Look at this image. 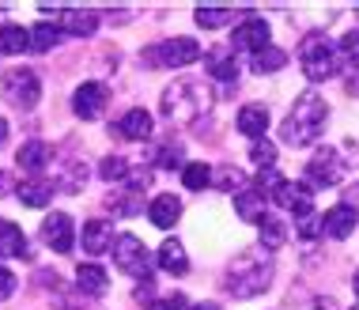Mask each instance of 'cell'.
<instances>
[{
    "label": "cell",
    "instance_id": "6da1fadb",
    "mask_svg": "<svg viewBox=\"0 0 359 310\" xmlns=\"http://www.w3.org/2000/svg\"><path fill=\"white\" fill-rule=\"evenodd\" d=\"M325 121H329L325 99L318 91H303L295 99V106H291V114L284 118V125H280V140L291 144V148H306V144L322 137Z\"/></svg>",
    "mask_w": 359,
    "mask_h": 310
},
{
    "label": "cell",
    "instance_id": "7a4b0ae2",
    "mask_svg": "<svg viewBox=\"0 0 359 310\" xmlns=\"http://www.w3.org/2000/svg\"><path fill=\"white\" fill-rule=\"evenodd\" d=\"M208 106H212V95L205 91V83H197V80H174L167 91H163V114L178 125L197 121Z\"/></svg>",
    "mask_w": 359,
    "mask_h": 310
},
{
    "label": "cell",
    "instance_id": "3957f363",
    "mask_svg": "<svg viewBox=\"0 0 359 310\" xmlns=\"http://www.w3.org/2000/svg\"><path fill=\"white\" fill-rule=\"evenodd\" d=\"M299 65H303L306 80L322 83V80H333L337 76V65H341V46L329 42L325 31H314L299 42Z\"/></svg>",
    "mask_w": 359,
    "mask_h": 310
},
{
    "label": "cell",
    "instance_id": "277c9868",
    "mask_svg": "<svg viewBox=\"0 0 359 310\" xmlns=\"http://www.w3.org/2000/svg\"><path fill=\"white\" fill-rule=\"evenodd\" d=\"M269 280H273V261L261 254H242L235 265L227 269V292L238 299H250L257 292H265Z\"/></svg>",
    "mask_w": 359,
    "mask_h": 310
},
{
    "label": "cell",
    "instance_id": "5b68a950",
    "mask_svg": "<svg viewBox=\"0 0 359 310\" xmlns=\"http://www.w3.org/2000/svg\"><path fill=\"white\" fill-rule=\"evenodd\" d=\"M205 50H201L197 38H170V42H159L148 50V65H163V69H186V65H197Z\"/></svg>",
    "mask_w": 359,
    "mask_h": 310
},
{
    "label": "cell",
    "instance_id": "8992f818",
    "mask_svg": "<svg viewBox=\"0 0 359 310\" xmlns=\"http://www.w3.org/2000/svg\"><path fill=\"white\" fill-rule=\"evenodd\" d=\"M114 261H118V269L129 273V276H144V280L151 276V254L137 235H118L114 238Z\"/></svg>",
    "mask_w": 359,
    "mask_h": 310
},
{
    "label": "cell",
    "instance_id": "52a82bcc",
    "mask_svg": "<svg viewBox=\"0 0 359 310\" xmlns=\"http://www.w3.org/2000/svg\"><path fill=\"white\" fill-rule=\"evenodd\" d=\"M4 99L19 106V110H34L38 99H42V80L31 69H12L4 76Z\"/></svg>",
    "mask_w": 359,
    "mask_h": 310
},
{
    "label": "cell",
    "instance_id": "ba28073f",
    "mask_svg": "<svg viewBox=\"0 0 359 310\" xmlns=\"http://www.w3.org/2000/svg\"><path fill=\"white\" fill-rule=\"evenodd\" d=\"M341 178H344V163H341V151L337 148H318L314 155H310V163H306V182L310 186L329 189Z\"/></svg>",
    "mask_w": 359,
    "mask_h": 310
},
{
    "label": "cell",
    "instance_id": "9c48e42d",
    "mask_svg": "<svg viewBox=\"0 0 359 310\" xmlns=\"http://www.w3.org/2000/svg\"><path fill=\"white\" fill-rule=\"evenodd\" d=\"M42 238L53 254H69L76 246V224H72L69 212H50V216L42 220Z\"/></svg>",
    "mask_w": 359,
    "mask_h": 310
},
{
    "label": "cell",
    "instance_id": "30bf717a",
    "mask_svg": "<svg viewBox=\"0 0 359 310\" xmlns=\"http://www.w3.org/2000/svg\"><path fill=\"white\" fill-rule=\"evenodd\" d=\"M106 99H110L106 83L87 80V83L76 87V95H72V114H76V118H83V121H95L106 110Z\"/></svg>",
    "mask_w": 359,
    "mask_h": 310
},
{
    "label": "cell",
    "instance_id": "8fae6325",
    "mask_svg": "<svg viewBox=\"0 0 359 310\" xmlns=\"http://www.w3.org/2000/svg\"><path fill=\"white\" fill-rule=\"evenodd\" d=\"M269 46V19H242V23L231 31V50H250V53H261Z\"/></svg>",
    "mask_w": 359,
    "mask_h": 310
},
{
    "label": "cell",
    "instance_id": "7c38bea8",
    "mask_svg": "<svg viewBox=\"0 0 359 310\" xmlns=\"http://www.w3.org/2000/svg\"><path fill=\"white\" fill-rule=\"evenodd\" d=\"M269 201H276L280 208L295 212V216H310L314 212V205H310V186H303V182H280V186L269 193Z\"/></svg>",
    "mask_w": 359,
    "mask_h": 310
},
{
    "label": "cell",
    "instance_id": "4fadbf2b",
    "mask_svg": "<svg viewBox=\"0 0 359 310\" xmlns=\"http://www.w3.org/2000/svg\"><path fill=\"white\" fill-rule=\"evenodd\" d=\"M53 193H57V182L42 178V174H31V178H23L15 186L19 205H27V208H46L53 201Z\"/></svg>",
    "mask_w": 359,
    "mask_h": 310
},
{
    "label": "cell",
    "instance_id": "5bb4252c",
    "mask_svg": "<svg viewBox=\"0 0 359 310\" xmlns=\"http://www.w3.org/2000/svg\"><path fill=\"white\" fill-rule=\"evenodd\" d=\"M355 224H359V212H355V205H344V201H341V205H333L322 216V231L329 238H348L355 231Z\"/></svg>",
    "mask_w": 359,
    "mask_h": 310
},
{
    "label": "cell",
    "instance_id": "9a60e30c",
    "mask_svg": "<svg viewBox=\"0 0 359 310\" xmlns=\"http://www.w3.org/2000/svg\"><path fill=\"white\" fill-rule=\"evenodd\" d=\"M57 27H61L65 34H76V38H87L99 31V15L95 12H83V8H57Z\"/></svg>",
    "mask_w": 359,
    "mask_h": 310
},
{
    "label": "cell",
    "instance_id": "2e32d148",
    "mask_svg": "<svg viewBox=\"0 0 359 310\" xmlns=\"http://www.w3.org/2000/svg\"><path fill=\"white\" fill-rule=\"evenodd\" d=\"M80 242L91 257L106 254V250L114 246V224H106V220H87L83 231H80Z\"/></svg>",
    "mask_w": 359,
    "mask_h": 310
},
{
    "label": "cell",
    "instance_id": "e0dca14e",
    "mask_svg": "<svg viewBox=\"0 0 359 310\" xmlns=\"http://www.w3.org/2000/svg\"><path fill=\"white\" fill-rule=\"evenodd\" d=\"M155 261H159V269H163V273H170V276H186V273H189L186 246H182L178 238H167V242H163L159 254H155Z\"/></svg>",
    "mask_w": 359,
    "mask_h": 310
},
{
    "label": "cell",
    "instance_id": "ac0fdd59",
    "mask_svg": "<svg viewBox=\"0 0 359 310\" xmlns=\"http://www.w3.org/2000/svg\"><path fill=\"white\" fill-rule=\"evenodd\" d=\"M235 212L246 220V224H261V220L269 216V197L261 189H242L235 197Z\"/></svg>",
    "mask_w": 359,
    "mask_h": 310
},
{
    "label": "cell",
    "instance_id": "d6986e66",
    "mask_svg": "<svg viewBox=\"0 0 359 310\" xmlns=\"http://www.w3.org/2000/svg\"><path fill=\"white\" fill-rule=\"evenodd\" d=\"M0 257H31V242L12 220H0Z\"/></svg>",
    "mask_w": 359,
    "mask_h": 310
},
{
    "label": "cell",
    "instance_id": "ffe728a7",
    "mask_svg": "<svg viewBox=\"0 0 359 310\" xmlns=\"http://www.w3.org/2000/svg\"><path fill=\"white\" fill-rule=\"evenodd\" d=\"M76 288H80V295H91V299H99L106 288H110V276H106V269L102 265H80L76 269Z\"/></svg>",
    "mask_w": 359,
    "mask_h": 310
},
{
    "label": "cell",
    "instance_id": "44dd1931",
    "mask_svg": "<svg viewBox=\"0 0 359 310\" xmlns=\"http://www.w3.org/2000/svg\"><path fill=\"white\" fill-rule=\"evenodd\" d=\"M114 133H121L125 140H148L151 137V114L148 110H125V118L114 125Z\"/></svg>",
    "mask_w": 359,
    "mask_h": 310
},
{
    "label": "cell",
    "instance_id": "7402d4cb",
    "mask_svg": "<svg viewBox=\"0 0 359 310\" xmlns=\"http://www.w3.org/2000/svg\"><path fill=\"white\" fill-rule=\"evenodd\" d=\"M148 216H151V224L155 227H174L178 224V216H182V201L178 197H170V193H163V197H155L151 205H148Z\"/></svg>",
    "mask_w": 359,
    "mask_h": 310
},
{
    "label": "cell",
    "instance_id": "603a6c76",
    "mask_svg": "<svg viewBox=\"0 0 359 310\" xmlns=\"http://www.w3.org/2000/svg\"><path fill=\"white\" fill-rule=\"evenodd\" d=\"M265 129H269V110L265 106H242L238 110V133L242 137H254V140H261L265 137Z\"/></svg>",
    "mask_w": 359,
    "mask_h": 310
},
{
    "label": "cell",
    "instance_id": "cb8c5ba5",
    "mask_svg": "<svg viewBox=\"0 0 359 310\" xmlns=\"http://www.w3.org/2000/svg\"><path fill=\"white\" fill-rule=\"evenodd\" d=\"M50 159H53V148L46 140H23V148H19V155H15V163L23 170H42Z\"/></svg>",
    "mask_w": 359,
    "mask_h": 310
},
{
    "label": "cell",
    "instance_id": "d4e9b609",
    "mask_svg": "<svg viewBox=\"0 0 359 310\" xmlns=\"http://www.w3.org/2000/svg\"><path fill=\"white\" fill-rule=\"evenodd\" d=\"M31 50V31H23L19 23H0V53H23Z\"/></svg>",
    "mask_w": 359,
    "mask_h": 310
},
{
    "label": "cell",
    "instance_id": "484cf974",
    "mask_svg": "<svg viewBox=\"0 0 359 310\" xmlns=\"http://www.w3.org/2000/svg\"><path fill=\"white\" fill-rule=\"evenodd\" d=\"M65 42V31L57 23H38L31 31V53H50Z\"/></svg>",
    "mask_w": 359,
    "mask_h": 310
},
{
    "label": "cell",
    "instance_id": "4316f807",
    "mask_svg": "<svg viewBox=\"0 0 359 310\" xmlns=\"http://www.w3.org/2000/svg\"><path fill=\"white\" fill-rule=\"evenodd\" d=\"M287 65V50H280V46H265L261 53H254V72H280Z\"/></svg>",
    "mask_w": 359,
    "mask_h": 310
},
{
    "label": "cell",
    "instance_id": "83f0119b",
    "mask_svg": "<svg viewBox=\"0 0 359 310\" xmlns=\"http://www.w3.org/2000/svg\"><path fill=\"white\" fill-rule=\"evenodd\" d=\"M257 227H261V246H265V250H280L287 242V227L280 224L276 216H265Z\"/></svg>",
    "mask_w": 359,
    "mask_h": 310
},
{
    "label": "cell",
    "instance_id": "f1b7e54d",
    "mask_svg": "<svg viewBox=\"0 0 359 310\" xmlns=\"http://www.w3.org/2000/svg\"><path fill=\"white\" fill-rule=\"evenodd\" d=\"M208 69L216 80H238V61H235V50L231 53H208Z\"/></svg>",
    "mask_w": 359,
    "mask_h": 310
},
{
    "label": "cell",
    "instance_id": "f546056e",
    "mask_svg": "<svg viewBox=\"0 0 359 310\" xmlns=\"http://www.w3.org/2000/svg\"><path fill=\"white\" fill-rule=\"evenodd\" d=\"M193 15H197V23L205 27V31H219V27L231 19V8H212V4H201Z\"/></svg>",
    "mask_w": 359,
    "mask_h": 310
},
{
    "label": "cell",
    "instance_id": "4dcf8cb0",
    "mask_svg": "<svg viewBox=\"0 0 359 310\" xmlns=\"http://www.w3.org/2000/svg\"><path fill=\"white\" fill-rule=\"evenodd\" d=\"M182 182H186V189H205V186H212V167H205V163H186L182 167Z\"/></svg>",
    "mask_w": 359,
    "mask_h": 310
},
{
    "label": "cell",
    "instance_id": "1f68e13d",
    "mask_svg": "<svg viewBox=\"0 0 359 310\" xmlns=\"http://www.w3.org/2000/svg\"><path fill=\"white\" fill-rule=\"evenodd\" d=\"M125 167H129V163H125L121 155H106V159L99 163V174L106 182H125V178H129V170H125Z\"/></svg>",
    "mask_w": 359,
    "mask_h": 310
},
{
    "label": "cell",
    "instance_id": "d6a6232c",
    "mask_svg": "<svg viewBox=\"0 0 359 310\" xmlns=\"http://www.w3.org/2000/svg\"><path fill=\"white\" fill-rule=\"evenodd\" d=\"M87 182V167H80V163H72L69 170L61 174V182H57V189H69V193H80Z\"/></svg>",
    "mask_w": 359,
    "mask_h": 310
},
{
    "label": "cell",
    "instance_id": "836d02e7",
    "mask_svg": "<svg viewBox=\"0 0 359 310\" xmlns=\"http://www.w3.org/2000/svg\"><path fill=\"white\" fill-rule=\"evenodd\" d=\"M250 159L257 163V167H273L276 163V148L269 140H254V148H250Z\"/></svg>",
    "mask_w": 359,
    "mask_h": 310
},
{
    "label": "cell",
    "instance_id": "e575fe53",
    "mask_svg": "<svg viewBox=\"0 0 359 310\" xmlns=\"http://www.w3.org/2000/svg\"><path fill=\"white\" fill-rule=\"evenodd\" d=\"M341 53H344V61L352 65V69H359V27L341 38Z\"/></svg>",
    "mask_w": 359,
    "mask_h": 310
},
{
    "label": "cell",
    "instance_id": "d590c367",
    "mask_svg": "<svg viewBox=\"0 0 359 310\" xmlns=\"http://www.w3.org/2000/svg\"><path fill=\"white\" fill-rule=\"evenodd\" d=\"M15 292H19V280H15V273L0 269V303H4V299H12Z\"/></svg>",
    "mask_w": 359,
    "mask_h": 310
},
{
    "label": "cell",
    "instance_id": "8d00e7d4",
    "mask_svg": "<svg viewBox=\"0 0 359 310\" xmlns=\"http://www.w3.org/2000/svg\"><path fill=\"white\" fill-rule=\"evenodd\" d=\"M318 227H322V220H318L314 212H310V216H299V235H303V238H314Z\"/></svg>",
    "mask_w": 359,
    "mask_h": 310
},
{
    "label": "cell",
    "instance_id": "74e56055",
    "mask_svg": "<svg viewBox=\"0 0 359 310\" xmlns=\"http://www.w3.org/2000/svg\"><path fill=\"white\" fill-rule=\"evenodd\" d=\"M148 310H186V299L170 295V299H159V303H148Z\"/></svg>",
    "mask_w": 359,
    "mask_h": 310
},
{
    "label": "cell",
    "instance_id": "f35d334b",
    "mask_svg": "<svg viewBox=\"0 0 359 310\" xmlns=\"http://www.w3.org/2000/svg\"><path fill=\"white\" fill-rule=\"evenodd\" d=\"M12 189V178H8V170H0V193H8Z\"/></svg>",
    "mask_w": 359,
    "mask_h": 310
},
{
    "label": "cell",
    "instance_id": "ab89813d",
    "mask_svg": "<svg viewBox=\"0 0 359 310\" xmlns=\"http://www.w3.org/2000/svg\"><path fill=\"white\" fill-rule=\"evenodd\" d=\"M4 140H8V121L0 118V148H4Z\"/></svg>",
    "mask_w": 359,
    "mask_h": 310
},
{
    "label": "cell",
    "instance_id": "60d3db41",
    "mask_svg": "<svg viewBox=\"0 0 359 310\" xmlns=\"http://www.w3.org/2000/svg\"><path fill=\"white\" fill-rule=\"evenodd\" d=\"M189 310H219V306H216V303H193Z\"/></svg>",
    "mask_w": 359,
    "mask_h": 310
},
{
    "label": "cell",
    "instance_id": "b9f144b4",
    "mask_svg": "<svg viewBox=\"0 0 359 310\" xmlns=\"http://www.w3.org/2000/svg\"><path fill=\"white\" fill-rule=\"evenodd\" d=\"M352 288H355V299H359V269H355V276H352Z\"/></svg>",
    "mask_w": 359,
    "mask_h": 310
}]
</instances>
